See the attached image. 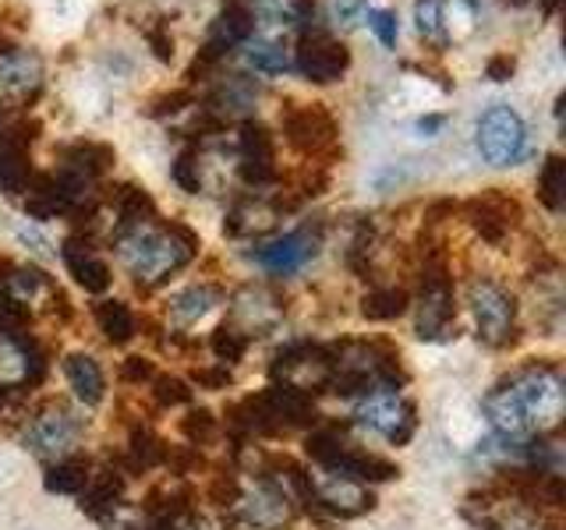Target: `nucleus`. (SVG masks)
Here are the masks:
<instances>
[{
  "instance_id": "f257e3e1",
  "label": "nucleus",
  "mask_w": 566,
  "mask_h": 530,
  "mask_svg": "<svg viewBox=\"0 0 566 530\" xmlns=\"http://www.w3.org/2000/svg\"><path fill=\"white\" fill-rule=\"evenodd\" d=\"M566 414V385L556 364H521L485 396V417L506 438H542L559 428Z\"/></svg>"
},
{
  "instance_id": "f03ea898",
  "label": "nucleus",
  "mask_w": 566,
  "mask_h": 530,
  "mask_svg": "<svg viewBox=\"0 0 566 530\" xmlns=\"http://www.w3.org/2000/svg\"><path fill=\"white\" fill-rule=\"evenodd\" d=\"M117 247H120V258H124V269L135 276L138 287H159L167 283L177 269L195 258L199 252V237L195 230L185 223H142L117 234Z\"/></svg>"
},
{
  "instance_id": "7ed1b4c3",
  "label": "nucleus",
  "mask_w": 566,
  "mask_h": 530,
  "mask_svg": "<svg viewBox=\"0 0 566 530\" xmlns=\"http://www.w3.org/2000/svg\"><path fill=\"white\" fill-rule=\"evenodd\" d=\"M333 382L336 393H368L376 385H400L403 364L400 350L389 340H350L344 347H333Z\"/></svg>"
},
{
  "instance_id": "20e7f679",
  "label": "nucleus",
  "mask_w": 566,
  "mask_h": 530,
  "mask_svg": "<svg viewBox=\"0 0 566 530\" xmlns=\"http://www.w3.org/2000/svg\"><path fill=\"white\" fill-rule=\"evenodd\" d=\"M468 305L478 326V340L489 347H510L517 340V300L495 279H474L468 287Z\"/></svg>"
},
{
  "instance_id": "39448f33",
  "label": "nucleus",
  "mask_w": 566,
  "mask_h": 530,
  "mask_svg": "<svg viewBox=\"0 0 566 530\" xmlns=\"http://www.w3.org/2000/svg\"><path fill=\"white\" fill-rule=\"evenodd\" d=\"M453 322V279H450V265L442 252L424 255V269H421V294H418V336L421 340H439L442 332Z\"/></svg>"
},
{
  "instance_id": "423d86ee",
  "label": "nucleus",
  "mask_w": 566,
  "mask_h": 530,
  "mask_svg": "<svg viewBox=\"0 0 566 530\" xmlns=\"http://www.w3.org/2000/svg\"><path fill=\"white\" fill-rule=\"evenodd\" d=\"M273 379L301 396L326 393L333 382V353L318 343H291L273 358Z\"/></svg>"
},
{
  "instance_id": "0eeeda50",
  "label": "nucleus",
  "mask_w": 566,
  "mask_h": 530,
  "mask_svg": "<svg viewBox=\"0 0 566 530\" xmlns=\"http://www.w3.org/2000/svg\"><path fill=\"white\" fill-rule=\"evenodd\" d=\"M358 421L365 424V428L389 438L394 446H403V442H411V435L418 428V411H415V403L400 393V389L376 385V389H368V393L361 396Z\"/></svg>"
},
{
  "instance_id": "6e6552de",
  "label": "nucleus",
  "mask_w": 566,
  "mask_h": 530,
  "mask_svg": "<svg viewBox=\"0 0 566 530\" xmlns=\"http://www.w3.org/2000/svg\"><path fill=\"white\" fill-rule=\"evenodd\" d=\"M78 435H82V421L64 403H46L25 421V449L50 459V464H57L64 456H75Z\"/></svg>"
},
{
  "instance_id": "1a4fd4ad",
  "label": "nucleus",
  "mask_w": 566,
  "mask_h": 530,
  "mask_svg": "<svg viewBox=\"0 0 566 530\" xmlns=\"http://www.w3.org/2000/svg\"><path fill=\"white\" fill-rule=\"evenodd\" d=\"M291 67H297L301 75L315 85H329L347 75L350 50L340 40H333L323 25H301V40H297Z\"/></svg>"
},
{
  "instance_id": "9d476101",
  "label": "nucleus",
  "mask_w": 566,
  "mask_h": 530,
  "mask_svg": "<svg viewBox=\"0 0 566 530\" xmlns=\"http://www.w3.org/2000/svg\"><path fill=\"white\" fill-rule=\"evenodd\" d=\"M524 120L506 103H495L478 120V149H482L485 163L492 167H513L524 156Z\"/></svg>"
},
{
  "instance_id": "9b49d317",
  "label": "nucleus",
  "mask_w": 566,
  "mask_h": 530,
  "mask_svg": "<svg viewBox=\"0 0 566 530\" xmlns=\"http://www.w3.org/2000/svg\"><path fill=\"white\" fill-rule=\"evenodd\" d=\"M283 135L301 156H326L336 149V120L323 103H291L280 114Z\"/></svg>"
},
{
  "instance_id": "f8f14e48",
  "label": "nucleus",
  "mask_w": 566,
  "mask_h": 530,
  "mask_svg": "<svg viewBox=\"0 0 566 530\" xmlns=\"http://www.w3.org/2000/svg\"><path fill=\"white\" fill-rule=\"evenodd\" d=\"M294 517V499L287 491H280L273 481L255 485V491H241L238 502L230 506V520L234 527H248V530H283Z\"/></svg>"
},
{
  "instance_id": "ddd939ff",
  "label": "nucleus",
  "mask_w": 566,
  "mask_h": 530,
  "mask_svg": "<svg viewBox=\"0 0 566 530\" xmlns=\"http://www.w3.org/2000/svg\"><path fill=\"white\" fill-rule=\"evenodd\" d=\"M283 300L265 290V287H244L241 294H234L230 300V311H227V329H234L241 340H252V336H265L280 326L283 318Z\"/></svg>"
},
{
  "instance_id": "4468645a",
  "label": "nucleus",
  "mask_w": 566,
  "mask_h": 530,
  "mask_svg": "<svg viewBox=\"0 0 566 530\" xmlns=\"http://www.w3.org/2000/svg\"><path fill=\"white\" fill-rule=\"evenodd\" d=\"M308 485H312V506L326 509L340 520H354V517H361V512L376 509V495L361 481H350V477L318 470V477L308 474Z\"/></svg>"
},
{
  "instance_id": "2eb2a0df",
  "label": "nucleus",
  "mask_w": 566,
  "mask_h": 530,
  "mask_svg": "<svg viewBox=\"0 0 566 530\" xmlns=\"http://www.w3.org/2000/svg\"><path fill=\"white\" fill-rule=\"evenodd\" d=\"M238 170L244 184L265 188L276 181V138L262 120H241L238 135Z\"/></svg>"
},
{
  "instance_id": "dca6fc26",
  "label": "nucleus",
  "mask_w": 566,
  "mask_h": 530,
  "mask_svg": "<svg viewBox=\"0 0 566 530\" xmlns=\"http://www.w3.org/2000/svg\"><path fill=\"white\" fill-rule=\"evenodd\" d=\"M40 124L35 120H18L11 128L0 131V191L8 194H22L32 181V167H29V146Z\"/></svg>"
},
{
  "instance_id": "f3484780",
  "label": "nucleus",
  "mask_w": 566,
  "mask_h": 530,
  "mask_svg": "<svg viewBox=\"0 0 566 530\" xmlns=\"http://www.w3.org/2000/svg\"><path fill=\"white\" fill-rule=\"evenodd\" d=\"M43 88V61L29 50H0V99L29 106Z\"/></svg>"
},
{
  "instance_id": "a211bd4d",
  "label": "nucleus",
  "mask_w": 566,
  "mask_h": 530,
  "mask_svg": "<svg viewBox=\"0 0 566 530\" xmlns=\"http://www.w3.org/2000/svg\"><path fill=\"white\" fill-rule=\"evenodd\" d=\"M318 244H323V230L301 226V230H291V234H283V237H276L270 244H262L255 252V258L270 273L287 276V273H297L301 265L318 255Z\"/></svg>"
},
{
  "instance_id": "6ab92c4d",
  "label": "nucleus",
  "mask_w": 566,
  "mask_h": 530,
  "mask_svg": "<svg viewBox=\"0 0 566 530\" xmlns=\"http://www.w3.org/2000/svg\"><path fill=\"white\" fill-rule=\"evenodd\" d=\"M464 212H468V220H471V226L482 234V241H489V244H503L506 237H510V230L521 223V205L510 199V194H503V191H482L478 199H471L468 205H464Z\"/></svg>"
},
{
  "instance_id": "aec40b11",
  "label": "nucleus",
  "mask_w": 566,
  "mask_h": 530,
  "mask_svg": "<svg viewBox=\"0 0 566 530\" xmlns=\"http://www.w3.org/2000/svg\"><path fill=\"white\" fill-rule=\"evenodd\" d=\"M124 502V470L120 467H103L88 470V481L78 491V509L96 520H111Z\"/></svg>"
},
{
  "instance_id": "412c9836",
  "label": "nucleus",
  "mask_w": 566,
  "mask_h": 530,
  "mask_svg": "<svg viewBox=\"0 0 566 530\" xmlns=\"http://www.w3.org/2000/svg\"><path fill=\"white\" fill-rule=\"evenodd\" d=\"M61 258L67 265V273L75 276L78 287H85L88 294H103L111 287V265L93 252L88 237H67L61 247Z\"/></svg>"
},
{
  "instance_id": "4be33fe9",
  "label": "nucleus",
  "mask_w": 566,
  "mask_h": 530,
  "mask_svg": "<svg viewBox=\"0 0 566 530\" xmlns=\"http://www.w3.org/2000/svg\"><path fill=\"white\" fill-rule=\"evenodd\" d=\"M280 212L283 209L276 205V199H241L230 209L223 230L230 237H262L265 230L276 226Z\"/></svg>"
},
{
  "instance_id": "5701e85b",
  "label": "nucleus",
  "mask_w": 566,
  "mask_h": 530,
  "mask_svg": "<svg viewBox=\"0 0 566 530\" xmlns=\"http://www.w3.org/2000/svg\"><path fill=\"white\" fill-rule=\"evenodd\" d=\"M255 35V8L248 0H227L209 40H220L223 46H241Z\"/></svg>"
},
{
  "instance_id": "b1692460",
  "label": "nucleus",
  "mask_w": 566,
  "mask_h": 530,
  "mask_svg": "<svg viewBox=\"0 0 566 530\" xmlns=\"http://www.w3.org/2000/svg\"><path fill=\"white\" fill-rule=\"evenodd\" d=\"M164 449L167 446L149 428H135L132 438H128V449H124L120 459H117V467L124 474H146V470L164 464Z\"/></svg>"
},
{
  "instance_id": "393cba45",
  "label": "nucleus",
  "mask_w": 566,
  "mask_h": 530,
  "mask_svg": "<svg viewBox=\"0 0 566 530\" xmlns=\"http://www.w3.org/2000/svg\"><path fill=\"white\" fill-rule=\"evenodd\" d=\"M64 375H67L71 389H75V396L82 403L96 406L103 400V371L93 358H88V353H67Z\"/></svg>"
},
{
  "instance_id": "a878e982",
  "label": "nucleus",
  "mask_w": 566,
  "mask_h": 530,
  "mask_svg": "<svg viewBox=\"0 0 566 530\" xmlns=\"http://www.w3.org/2000/svg\"><path fill=\"white\" fill-rule=\"evenodd\" d=\"M114 159L117 152L111 146H103V141H75V146L64 149V167L88 177V181H96L99 173L111 170Z\"/></svg>"
},
{
  "instance_id": "bb28decb",
  "label": "nucleus",
  "mask_w": 566,
  "mask_h": 530,
  "mask_svg": "<svg viewBox=\"0 0 566 530\" xmlns=\"http://www.w3.org/2000/svg\"><path fill=\"white\" fill-rule=\"evenodd\" d=\"M88 470H93V464H88L85 456H64L57 459V464H50L46 474H43V485L46 491L53 495H78L88 481Z\"/></svg>"
},
{
  "instance_id": "cd10ccee",
  "label": "nucleus",
  "mask_w": 566,
  "mask_h": 530,
  "mask_svg": "<svg viewBox=\"0 0 566 530\" xmlns=\"http://www.w3.org/2000/svg\"><path fill=\"white\" fill-rule=\"evenodd\" d=\"M96 326L99 332L106 336V343H114V347H124L128 340H135V315L132 308L124 305V300H99L96 305Z\"/></svg>"
},
{
  "instance_id": "c85d7f7f",
  "label": "nucleus",
  "mask_w": 566,
  "mask_h": 530,
  "mask_svg": "<svg viewBox=\"0 0 566 530\" xmlns=\"http://www.w3.org/2000/svg\"><path fill=\"white\" fill-rule=\"evenodd\" d=\"M220 290L217 287H188V290H181L174 300H170V318L177 326H191V322H199V318H206L212 308L220 305Z\"/></svg>"
},
{
  "instance_id": "c756f323",
  "label": "nucleus",
  "mask_w": 566,
  "mask_h": 530,
  "mask_svg": "<svg viewBox=\"0 0 566 530\" xmlns=\"http://www.w3.org/2000/svg\"><path fill=\"white\" fill-rule=\"evenodd\" d=\"M407 305H411V297L403 287H371L361 297V315L368 322H394L407 311Z\"/></svg>"
},
{
  "instance_id": "7c9ffc66",
  "label": "nucleus",
  "mask_w": 566,
  "mask_h": 530,
  "mask_svg": "<svg viewBox=\"0 0 566 530\" xmlns=\"http://www.w3.org/2000/svg\"><path fill=\"white\" fill-rule=\"evenodd\" d=\"M244 57L255 71H262V75H283V71H291V50L280 40H262V35H252V40L244 43Z\"/></svg>"
},
{
  "instance_id": "2f4dec72",
  "label": "nucleus",
  "mask_w": 566,
  "mask_h": 530,
  "mask_svg": "<svg viewBox=\"0 0 566 530\" xmlns=\"http://www.w3.org/2000/svg\"><path fill=\"white\" fill-rule=\"evenodd\" d=\"M563 194H566V163L563 156H545V163L538 170V202L548 212H559L563 209Z\"/></svg>"
},
{
  "instance_id": "473e14b6",
  "label": "nucleus",
  "mask_w": 566,
  "mask_h": 530,
  "mask_svg": "<svg viewBox=\"0 0 566 530\" xmlns=\"http://www.w3.org/2000/svg\"><path fill=\"white\" fill-rule=\"evenodd\" d=\"M181 432L188 438V446H209V442H217L220 435V421L212 417V411L199 406V411H188V417H181Z\"/></svg>"
},
{
  "instance_id": "72a5a7b5",
  "label": "nucleus",
  "mask_w": 566,
  "mask_h": 530,
  "mask_svg": "<svg viewBox=\"0 0 566 530\" xmlns=\"http://www.w3.org/2000/svg\"><path fill=\"white\" fill-rule=\"evenodd\" d=\"M174 181L181 184L188 194H199L202 191V156H199V149H195V146H188L181 156H177Z\"/></svg>"
},
{
  "instance_id": "f704fd0d",
  "label": "nucleus",
  "mask_w": 566,
  "mask_h": 530,
  "mask_svg": "<svg viewBox=\"0 0 566 530\" xmlns=\"http://www.w3.org/2000/svg\"><path fill=\"white\" fill-rule=\"evenodd\" d=\"M153 403L170 411V406H185L191 403V389L185 379H174V375H156L153 379Z\"/></svg>"
},
{
  "instance_id": "c9c22d12",
  "label": "nucleus",
  "mask_w": 566,
  "mask_h": 530,
  "mask_svg": "<svg viewBox=\"0 0 566 530\" xmlns=\"http://www.w3.org/2000/svg\"><path fill=\"white\" fill-rule=\"evenodd\" d=\"M415 22H418V32L424 35V40H432V43L447 40V35H442V0H418Z\"/></svg>"
},
{
  "instance_id": "e433bc0d",
  "label": "nucleus",
  "mask_w": 566,
  "mask_h": 530,
  "mask_svg": "<svg viewBox=\"0 0 566 530\" xmlns=\"http://www.w3.org/2000/svg\"><path fill=\"white\" fill-rule=\"evenodd\" d=\"M209 347H212V353H217L220 361H241L244 358V350H248V340H241V336L234 332V329H227V326H220L217 332H212V340H209Z\"/></svg>"
},
{
  "instance_id": "4c0bfd02",
  "label": "nucleus",
  "mask_w": 566,
  "mask_h": 530,
  "mask_svg": "<svg viewBox=\"0 0 566 530\" xmlns=\"http://www.w3.org/2000/svg\"><path fill=\"white\" fill-rule=\"evenodd\" d=\"M478 22V11H474V0H453L450 14H442V25H450L453 35H468Z\"/></svg>"
},
{
  "instance_id": "58836bf2",
  "label": "nucleus",
  "mask_w": 566,
  "mask_h": 530,
  "mask_svg": "<svg viewBox=\"0 0 566 530\" xmlns=\"http://www.w3.org/2000/svg\"><path fill=\"white\" fill-rule=\"evenodd\" d=\"M368 29L379 35V43H382V46H397L400 29H397V14H394V11L371 8V11H368Z\"/></svg>"
},
{
  "instance_id": "ea45409f",
  "label": "nucleus",
  "mask_w": 566,
  "mask_h": 530,
  "mask_svg": "<svg viewBox=\"0 0 566 530\" xmlns=\"http://www.w3.org/2000/svg\"><path fill=\"white\" fill-rule=\"evenodd\" d=\"M191 382L199 389H227L230 382H234V375H230L227 364H206V368L191 371Z\"/></svg>"
},
{
  "instance_id": "a19ab883",
  "label": "nucleus",
  "mask_w": 566,
  "mask_h": 530,
  "mask_svg": "<svg viewBox=\"0 0 566 530\" xmlns=\"http://www.w3.org/2000/svg\"><path fill=\"white\" fill-rule=\"evenodd\" d=\"M238 495H241V488H238V477L234 474H217L212 477V485H209V499L217 502V506H234L238 502Z\"/></svg>"
},
{
  "instance_id": "79ce46f5",
  "label": "nucleus",
  "mask_w": 566,
  "mask_h": 530,
  "mask_svg": "<svg viewBox=\"0 0 566 530\" xmlns=\"http://www.w3.org/2000/svg\"><path fill=\"white\" fill-rule=\"evenodd\" d=\"M185 106H191V93H188V88H174V93H167V96L153 99L149 114H153V117H167V114L185 110Z\"/></svg>"
},
{
  "instance_id": "37998d69",
  "label": "nucleus",
  "mask_w": 566,
  "mask_h": 530,
  "mask_svg": "<svg viewBox=\"0 0 566 530\" xmlns=\"http://www.w3.org/2000/svg\"><path fill=\"white\" fill-rule=\"evenodd\" d=\"M120 379L128 382V385L153 382V379H156V371H153V361H146V358H128V361L120 364Z\"/></svg>"
},
{
  "instance_id": "c03bdc74",
  "label": "nucleus",
  "mask_w": 566,
  "mask_h": 530,
  "mask_svg": "<svg viewBox=\"0 0 566 530\" xmlns=\"http://www.w3.org/2000/svg\"><path fill=\"white\" fill-rule=\"evenodd\" d=\"M326 11L336 25H350L365 11V0H326Z\"/></svg>"
},
{
  "instance_id": "a18cd8bd",
  "label": "nucleus",
  "mask_w": 566,
  "mask_h": 530,
  "mask_svg": "<svg viewBox=\"0 0 566 530\" xmlns=\"http://www.w3.org/2000/svg\"><path fill=\"white\" fill-rule=\"evenodd\" d=\"M146 40H149V46H153V53H156L159 61H170L174 57V35H170V29L164 22L146 29Z\"/></svg>"
},
{
  "instance_id": "49530a36",
  "label": "nucleus",
  "mask_w": 566,
  "mask_h": 530,
  "mask_svg": "<svg viewBox=\"0 0 566 530\" xmlns=\"http://www.w3.org/2000/svg\"><path fill=\"white\" fill-rule=\"evenodd\" d=\"M513 67H517V64H513L510 53H500V57H492V61L485 64V75H489L492 82H506V78L513 75Z\"/></svg>"
},
{
  "instance_id": "de8ad7c7",
  "label": "nucleus",
  "mask_w": 566,
  "mask_h": 530,
  "mask_svg": "<svg viewBox=\"0 0 566 530\" xmlns=\"http://www.w3.org/2000/svg\"><path fill=\"white\" fill-rule=\"evenodd\" d=\"M174 530H212V523L202 517V512H195V509H185L181 517H177V527Z\"/></svg>"
},
{
  "instance_id": "09e8293b",
  "label": "nucleus",
  "mask_w": 566,
  "mask_h": 530,
  "mask_svg": "<svg viewBox=\"0 0 566 530\" xmlns=\"http://www.w3.org/2000/svg\"><path fill=\"white\" fill-rule=\"evenodd\" d=\"M439 124H442V117H421L418 120V131H436Z\"/></svg>"
},
{
  "instance_id": "8fccbe9b",
  "label": "nucleus",
  "mask_w": 566,
  "mask_h": 530,
  "mask_svg": "<svg viewBox=\"0 0 566 530\" xmlns=\"http://www.w3.org/2000/svg\"><path fill=\"white\" fill-rule=\"evenodd\" d=\"M556 8H559V0H542V14H545V18H553Z\"/></svg>"
}]
</instances>
